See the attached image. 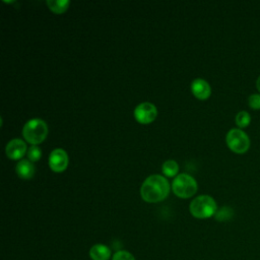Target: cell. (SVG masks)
<instances>
[{"label": "cell", "instance_id": "11", "mask_svg": "<svg viewBox=\"0 0 260 260\" xmlns=\"http://www.w3.org/2000/svg\"><path fill=\"white\" fill-rule=\"evenodd\" d=\"M17 175L22 179H30L35 174V166L30 160L21 159L17 162L15 167Z\"/></svg>", "mask_w": 260, "mask_h": 260}, {"label": "cell", "instance_id": "10", "mask_svg": "<svg viewBox=\"0 0 260 260\" xmlns=\"http://www.w3.org/2000/svg\"><path fill=\"white\" fill-rule=\"evenodd\" d=\"M88 254L91 260H109L113 256L111 249L104 244H94Z\"/></svg>", "mask_w": 260, "mask_h": 260}, {"label": "cell", "instance_id": "5", "mask_svg": "<svg viewBox=\"0 0 260 260\" xmlns=\"http://www.w3.org/2000/svg\"><path fill=\"white\" fill-rule=\"evenodd\" d=\"M228 146L235 152L243 153L250 146V139L246 132L239 128L231 129L225 137Z\"/></svg>", "mask_w": 260, "mask_h": 260}, {"label": "cell", "instance_id": "4", "mask_svg": "<svg viewBox=\"0 0 260 260\" xmlns=\"http://www.w3.org/2000/svg\"><path fill=\"white\" fill-rule=\"evenodd\" d=\"M173 192L181 198H189L197 191L196 180L188 174H179L172 183Z\"/></svg>", "mask_w": 260, "mask_h": 260}, {"label": "cell", "instance_id": "13", "mask_svg": "<svg viewBox=\"0 0 260 260\" xmlns=\"http://www.w3.org/2000/svg\"><path fill=\"white\" fill-rule=\"evenodd\" d=\"M161 170L162 173L167 176V177H173L175 176L178 171H179V165L176 160L174 159H168L166 160L162 166H161Z\"/></svg>", "mask_w": 260, "mask_h": 260}, {"label": "cell", "instance_id": "3", "mask_svg": "<svg viewBox=\"0 0 260 260\" xmlns=\"http://www.w3.org/2000/svg\"><path fill=\"white\" fill-rule=\"evenodd\" d=\"M217 210L215 200L209 195L195 197L190 203V212L196 218H208Z\"/></svg>", "mask_w": 260, "mask_h": 260}, {"label": "cell", "instance_id": "7", "mask_svg": "<svg viewBox=\"0 0 260 260\" xmlns=\"http://www.w3.org/2000/svg\"><path fill=\"white\" fill-rule=\"evenodd\" d=\"M50 168L57 173L65 171L68 166V155L67 152L62 148H55L52 150L49 156Z\"/></svg>", "mask_w": 260, "mask_h": 260}, {"label": "cell", "instance_id": "9", "mask_svg": "<svg viewBox=\"0 0 260 260\" xmlns=\"http://www.w3.org/2000/svg\"><path fill=\"white\" fill-rule=\"evenodd\" d=\"M191 89L193 94L200 99V100H205L210 95L211 88L208 82L202 78H196L192 81L191 83Z\"/></svg>", "mask_w": 260, "mask_h": 260}, {"label": "cell", "instance_id": "6", "mask_svg": "<svg viewBox=\"0 0 260 260\" xmlns=\"http://www.w3.org/2000/svg\"><path fill=\"white\" fill-rule=\"evenodd\" d=\"M156 114H157V110L155 106L148 102L139 104L134 110L135 119L142 124H148L152 122L155 119Z\"/></svg>", "mask_w": 260, "mask_h": 260}, {"label": "cell", "instance_id": "16", "mask_svg": "<svg viewBox=\"0 0 260 260\" xmlns=\"http://www.w3.org/2000/svg\"><path fill=\"white\" fill-rule=\"evenodd\" d=\"M232 214H233V210L231 208L224 206V207H221L219 210H216L214 215L217 220H226V219L231 218Z\"/></svg>", "mask_w": 260, "mask_h": 260}, {"label": "cell", "instance_id": "2", "mask_svg": "<svg viewBox=\"0 0 260 260\" xmlns=\"http://www.w3.org/2000/svg\"><path fill=\"white\" fill-rule=\"evenodd\" d=\"M47 134L48 126L44 120L39 118L28 120L22 128V135L24 139L31 143V145H36L44 141Z\"/></svg>", "mask_w": 260, "mask_h": 260}, {"label": "cell", "instance_id": "15", "mask_svg": "<svg viewBox=\"0 0 260 260\" xmlns=\"http://www.w3.org/2000/svg\"><path fill=\"white\" fill-rule=\"evenodd\" d=\"M112 260H136L132 253L125 251V250H119L114 253L112 256Z\"/></svg>", "mask_w": 260, "mask_h": 260}, {"label": "cell", "instance_id": "14", "mask_svg": "<svg viewBox=\"0 0 260 260\" xmlns=\"http://www.w3.org/2000/svg\"><path fill=\"white\" fill-rule=\"evenodd\" d=\"M251 121V117L249 115L248 112L246 111H240L237 115H236V123L239 127H246L249 125Z\"/></svg>", "mask_w": 260, "mask_h": 260}, {"label": "cell", "instance_id": "17", "mask_svg": "<svg viewBox=\"0 0 260 260\" xmlns=\"http://www.w3.org/2000/svg\"><path fill=\"white\" fill-rule=\"evenodd\" d=\"M41 154H42V151L40 147L37 145H31L27 150V157L31 162L37 161L41 157Z\"/></svg>", "mask_w": 260, "mask_h": 260}, {"label": "cell", "instance_id": "12", "mask_svg": "<svg viewBox=\"0 0 260 260\" xmlns=\"http://www.w3.org/2000/svg\"><path fill=\"white\" fill-rule=\"evenodd\" d=\"M46 3L52 11L56 13H62L68 8L70 2L69 0H47Z\"/></svg>", "mask_w": 260, "mask_h": 260}, {"label": "cell", "instance_id": "8", "mask_svg": "<svg viewBox=\"0 0 260 260\" xmlns=\"http://www.w3.org/2000/svg\"><path fill=\"white\" fill-rule=\"evenodd\" d=\"M26 151V144L23 140L19 138H14L10 140L5 148L6 155L11 159H18L24 155Z\"/></svg>", "mask_w": 260, "mask_h": 260}, {"label": "cell", "instance_id": "1", "mask_svg": "<svg viewBox=\"0 0 260 260\" xmlns=\"http://www.w3.org/2000/svg\"><path fill=\"white\" fill-rule=\"evenodd\" d=\"M170 192L168 180L160 175H151L147 177L140 189L141 197L144 201L154 203L167 198Z\"/></svg>", "mask_w": 260, "mask_h": 260}, {"label": "cell", "instance_id": "18", "mask_svg": "<svg viewBox=\"0 0 260 260\" xmlns=\"http://www.w3.org/2000/svg\"><path fill=\"white\" fill-rule=\"evenodd\" d=\"M249 106L253 109H260V94L259 93H252L248 98Z\"/></svg>", "mask_w": 260, "mask_h": 260}, {"label": "cell", "instance_id": "19", "mask_svg": "<svg viewBox=\"0 0 260 260\" xmlns=\"http://www.w3.org/2000/svg\"><path fill=\"white\" fill-rule=\"evenodd\" d=\"M256 86H257V88L259 89V91H260V75H259V77L257 78V81H256Z\"/></svg>", "mask_w": 260, "mask_h": 260}]
</instances>
